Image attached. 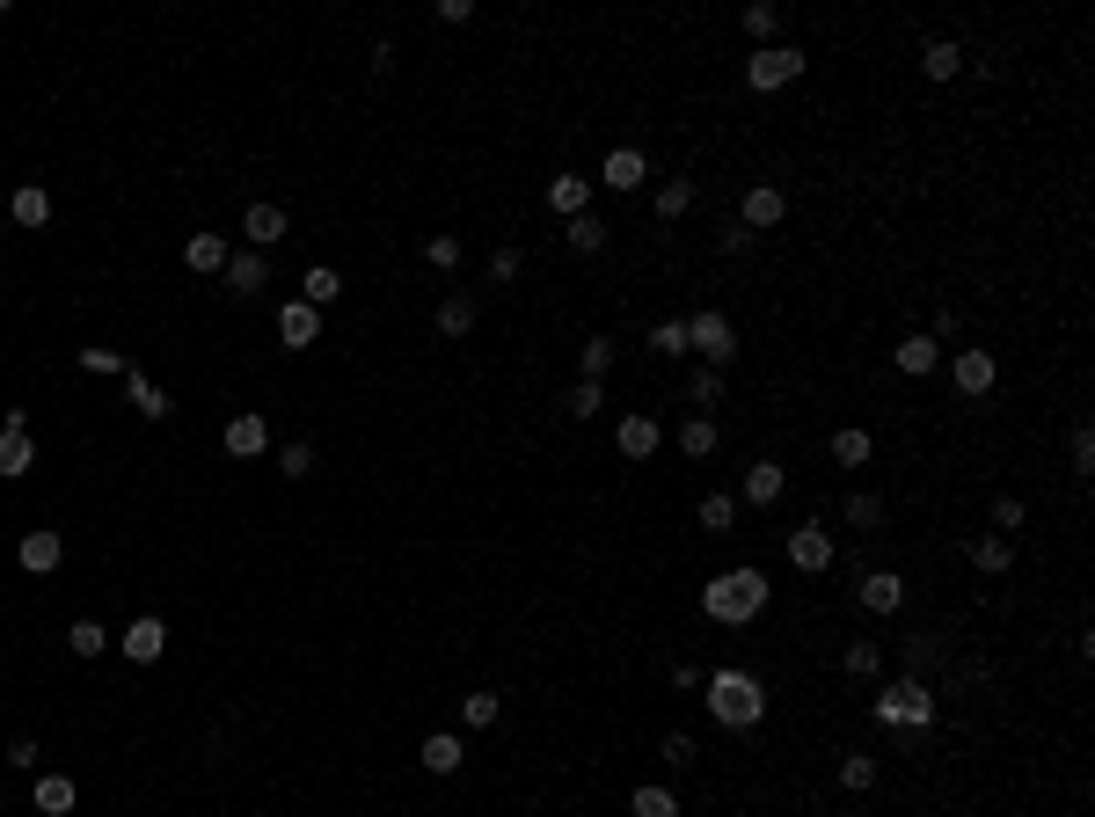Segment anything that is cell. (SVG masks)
<instances>
[{
  "mask_svg": "<svg viewBox=\"0 0 1095 817\" xmlns=\"http://www.w3.org/2000/svg\"><path fill=\"white\" fill-rule=\"evenodd\" d=\"M708 716L723 722V730H759V716H767V686H759L753 672H738V664H723V672H708Z\"/></svg>",
  "mask_w": 1095,
  "mask_h": 817,
  "instance_id": "7a4b0ae2",
  "label": "cell"
},
{
  "mask_svg": "<svg viewBox=\"0 0 1095 817\" xmlns=\"http://www.w3.org/2000/svg\"><path fill=\"white\" fill-rule=\"evenodd\" d=\"M935 664H942V643H935V635H913V643H905V679H927Z\"/></svg>",
  "mask_w": 1095,
  "mask_h": 817,
  "instance_id": "74e56055",
  "label": "cell"
},
{
  "mask_svg": "<svg viewBox=\"0 0 1095 817\" xmlns=\"http://www.w3.org/2000/svg\"><path fill=\"white\" fill-rule=\"evenodd\" d=\"M467 329H475V300H467V292L438 300V337H467Z\"/></svg>",
  "mask_w": 1095,
  "mask_h": 817,
  "instance_id": "836d02e7",
  "label": "cell"
},
{
  "mask_svg": "<svg viewBox=\"0 0 1095 817\" xmlns=\"http://www.w3.org/2000/svg\"><path fill=\"white\" fill-rule=\"evenodd\" d=\"M686 394H694V408H716V402H723V373H716V365H694Z\"/></svg>",
  "mask_w": 1095,
  "mask_h": 817,
  "instance_id": "7bdbcfd3",
  "label": "cell"
},
{
  "mask_svg": "<svg viewBox=\"0 0 1095 817\" xmlns=\"http://www.w3.org/2000/svg\"><path fill=\"white\" fill-rule=\"evenodd\" d=\"M461 767H467V745L453 737V730L424 737V773H461Z\"/></svg>",
  "mask_w": 1095,
  "mask_h": 817,
  "instance_id": "603a6c76",
  "label": "cell"
},
{
  "mask_svg": "<svg viewBox=\"0 0 1095 817\" xmlns=\"http://www.w3.org/2000/svg\"><path fill=\"white\" fill-rule=\"evenodd\" d=\"M337 292H343V278H337V270H329V264H315V270H307V278H300V300H307V307H329V300H337Z\"/></svg>",
  "mask_w": 1095,
  "mask_h": 817,
  "instance_id": "1f68e13d",
  "label": "cell"
},
{
  "mask_svg": "<svg viewBox=\"0 0 1095 817\" xmlns=\"http://www.w3.org/2000/svg\"><path fill=\"white\" fill-rule=\"evenodd\" d=\"M548 205H556L562 219L592 212V175H548Z\"/></svg>",
  "mask_w": 1095,
  "mask_h": 817,
  "instance_id": "ffe728a7",
  "label": "cell"
},
{
  "mask_svg": "<svg viewBox=\"0 0 1095 817\" xmlns=\"http://www.w3.org/2000/svg\"><path fill=\"white\" fill-rule=\"evenodd\" d=\"M738 23H745V37H753V45H767V37H775V23H781V8H775V0H753Z\"/></svg>",
  "mask_w": 1095,
  "mask_h": 817,
  "instance_id": "b9f144b4",
  "label": "cell"
},
{
  "mask_svg": "<svg viewBox=\"0 0 1095 817\" xmlns=\"http://www.w3.org/2000/svg\"><path fill=\"white\" fill-rule=\"evenodd\" d=\"M629 817H680V795L657 789V781H643V789L629 795Z\"/></svg>",
  "mask_w": 1095,
  "mask_h": 817,
  "instance_id": "f1b7e54d",
  "label": "cell"
},
{
  "mask_svg": "<svg viewBox=\"0 0 1095 817\" xmlns=\"http://www.w3.org/2000/svg\"><path fill=\"white\" fill-rule=\"evenodd\" d=\"M37 467V438L29 431H0V481H15Z\"/></svg>",
  "mask_w": 1095,
  "mask_h": 817,
  "instance_id": "7402d4cb",
  "label": "cell"
},
{
  "mask_svg": "<svg viewBox=\"0 0 1095 817\" xmlns=\"http://www.w3.org/2000/svg\"><path fill=\"white\" fill-rule=\"evenodd\" d=\"M278 467H285L292 481H300V475H315V446H307V438H292L285 453H278Z\"/></svg>",
  "mask_w": 1095,
  "mask_h": 817,
  "instance_id": "7dc6e473",
  "label": "cell"
},
{
  "mask_svg": "<svg viewBox=\"0 0 1095 817\" xmlns=\"http://www.w3.org/2000/svg\"><path fill=\"white\" fill-rule=\"evenodd\" d=\"M781 212H789V197H781L775 183H753V191L738 197V227H745V234H767V227H781Z\"/></svg>",
  "mask_w": 1095,
  "mask_h": 817,
  "instance_id": "52a82bcc",
  "label": "cell"
},
{
  "mask_svg": "<svg viewBox=\"0 0 1095 817\" xmlns=\"http://www.w3.org/2000/svg\"><path fill=\"white\" fill-rule=\"evenodd\" d=\"M497 716H504V700H497V694H467V700H461V722H467V730H489Z\"/></svg>",
  "mask_w": 1095,
  "mask_h": 817,
  "instance_id": "f6af8a7d",
  "label": "cell"
},
{
  "mask_svg": "<svg viewBox=\"0 0 1095 817\" xmlns=\"http://www.w3.org/2000/svg\"><path fill=\"white\" fill-rule=\"evenodd\" d=\"M781 489H789V467H781V460H753V467H745V481H738V497H745V504H759V511L781 504Z\"/></svg>",
  "mask_w": 1095,
  "mask_h": 817,
  "instance_id": "9c48e42d",
  "label": "cell"
},
{
  "mask_svg": "<svg viewBox=\"0 0 1095 817\" xmlns=\"http://www.w3.org/2000/svg\"><path fill=\"white\" fill-rule=\"evenodd\" d=\"M424 256H431L438 270H453V264H461V234H431V241H424Z\"/></svg>",
  "mask_w": 1095,
  "mask_h": 817,
  "instance_id": "f5cc1de1",
  "label": "cell"
},
{
  "mask_svg": "<svg viewBox=\"0 0 1095 817\" xmlns=\"http://www.w3.org/2000/svg\"><path fill=\"white\" fill-rule=\"evenodd\" d=\"M81 373H102V380H110V373H132V365H124L118 351H81Z\"/></svg>",
  "mask_w": 1095,
  "mask_h": 817,
  "instance_id": "11a10c76",
  "label": "cell"
},
{
  "mask_svg": "<svg viewBox=\"0 0 1095 817\" xmlns=\"http://www.w3.org/2000/svg\"><path fill=\"white\" fill-rule=\"evenodd\" d=\"M124 657H132V664H161V649H169V627H161V621H154V613H139V621H132V627H124Z\"/></svg>",
  "mask_w": 1095,
  "mask_h": 817,
  "instance_id": "7c38bea8",
  "label": "cell"
},
{
  "mask_svg": "<svg viewBox=\"0 0 1095 817\" xmlns=\"http://www.w3.org/2000/svg\"><path fill=\"white\" fill-rule=\"evenodd\" d=\"M1015 526H1022V497H994V533L1015 540Z\"/></svg>",
  "mask_w": 1095,
  "mask_h": 817,
  "instance_id": "db71d44e",
  "label": "cell"
},
{
  "mask_svg": "<svg viewBox=\"0 0 1095 817\" xmlns=\"http://www.w3.org/2000/svg\"><path fill=\"white\" fill-rule=\"evenodd\" d=\"M686 212H694V183H686V175H665V183H657V219H686Z\"/></svg>",
  "mask_w": 1095,
  "mask_h": 817,
  "instance_id": "f546056e",
  "label": "cell"
},
{
  "mask_svg": "<svg viewBox=\"0 0 1095 817\" xmlns=\"http://www.w3.org/2000/svg\"><path fill=\"white\" fill-rule=\"evenodd\" d=\"M935 358H942V351H935V337H927V329L899 343V373H913V380H921V373H935Z\"/></svg>",
  "mask_w": 1095,
  "mask_h": 817,
  "instance_id": "e575fe53",
  "label": "cell"
},
{
  "mask_svg": "<svg viewBox=\"0 0 1095 817\" xmlns=\"http://www.w3.org/2000/svg\"><path fill=\"white\" fill-rule=\"evenodd\" d=\"M66 649H73V657H102V649H110V635H102V621H73V627H66Z\"/></svg>",
  "mask_w": 1095,
  "mask_h": 817,
  "instance_id": "ab89813d",
  "label": "cell"
},
{
  "mask_svg": "<svg viewBox=\"0 0 1095 817\" xmlns=\"http://www.w3.org/2000/svg\"><path fill=\"white\" fill-rule=\"evenodd\" d=\"M219 446H227V453H234V460H256V453H264V446H270V424H264V416H256V408H242V416H234V424L219 431Z\"/></svg>",
  "mask_w": 1095,
  "mask_h": 817,
  "instance_id": "4fadbf2b",
  "label": "cell"
},
{
  "mask_svg": "<svg viewBox=\"0 0 1095 817\" xmlns=\"http://www.w3.org/2000/svg\"><path fill=\"white\" fill-rule=\"evenodd\" d=\"M650 351H657V358H686V321H657Z\"/></svg>",
  "mask_w": 1095,
  "mask_h": 817,
  "instance_id": "bcb514c9",
  "label": "cell"
},
{
  "mask_svg": "<svg viewBox=\"0 0 1095 817\" xmlns=\"http://www.w3.org/2000/svg\"><path fill=\"white\" fill-rule=\"evenodd\" d=\"M489 278L511 285V278H519V248H497V256H489Z\"/></svg>",
  "mask_w": 1095,
  "mask_h": 817,
  "instance_id": "9f6ffc18",
  "label": "cell"
},
{
  "mask_svg": "<svg viewBox=\"0 0 1095 817\" xmlns=\"http://www.w3.org/2000/svg\"><path fill=\"white\" fill-rule=\"evenodd\" d=\"M242 234H248V248L264 256V248H278V241L292 234V219H285V205H248V219H242Z\"/></svg>",
  "mask_w": 1095,
  "mask_h": 817,
  "instance_id": "5bb4252c",
  "label": "cell"
},
{
  "mask_svg": "<svg viewBox=\"0 0 1095 817\" xmlns=\"http://www.w3.org/2000/svg\"><path fill=\"white\" fill-rule=\"evenodd\" d=\"M562 241H570L577 256H599V248H607V219H599V212H577V219H562Z\"/></svg>",
  "mask_w": 1095,
  "mask_h": 817,
  "instance_id": "d4e9b609",
  "label": "cell"
},
{
  "mask_svg": "<svg viewBox=\"0 0 1095 817\" xmlns=\"http://www.w3.org/2000/svg\"><path fill=\"white\" fill-rule=\"evenodd\" d=\"M716 446H723V431H716L708 416H686V424H680V453H686V460H708Z\"/></svg>",
  "mask_w": 1095,
  "mask_h": 817,
  "instance_id": "4316f807",
  "label": "cell"
},
{
  "mask_svg": "<svg viewBox=\"0 0 1095 817\" xmlns=\"http://www.w3.org/2000/svg\"><path fill=\"white\" fill-rule=\"evenodd\" d=\"M1067 453H1073V475H1088V467H1095V431H1088V424H1073Z\"/></svg>",
  "mask_w": 1095,
  "mask_h": 817,
  "instance_id": "c3c4849f",
  "label": "cell"
},
{
  "mask_svg": "<svg viewBox=\"0 0 1095 817\" xmlns=\"http://www.w3.org/2000/svg\"><path fill=\"white\" fill-rule=\"evenodd\" d=\"M607 365H613V343L592 337V343H584V380H607Z\"/></svg>",
  "mask_w": 1095,
  "mask_h": 817,
  "instance_id": "681fc988",
  "label": "cell"
},
{
  "mask_svg": "<svg viewBox=\"0 0 1095 817\" xmlns=\"http://www.w3.org/2000/svg\"><path fill=\"white\" fill-rule=\"evenodd\" d=\"M716 248H723V256H753V234H745L738 219H723V227H716Z\"/></svg>",
  "mask_w": 1095,
  "mask_h": 817,
  "instance_id": "816d5d0a",
  "label": "cell"
},
{
  "mask_svg": "<svg viewBox=\"0 0 1095 817\" xmlns=\"http://www.w3.org/2000/svg\"><path fill=\"white\" fill-rule=\"evenodd\" d=\"M840 511H848V526H862V533H876V526H884V504H876L869 489H854V497H848Z\"/></svg>",
  "mask_w": 1095,
  "mask_h": 817,
  "instance_id": "ee69618b",
  "label": "cell"
},
{
  "mask_svg": "<svg viewBox=\"0 0 1095 817\" xmlns=\"http://www.w3.org/2000/svg\"><path fill=\"white\" fill-rule=\"evenodd\" d=\"M840 664H848V679H876V664H884V643H848V649H840Z\"/></svg>",
  "mask_w": 1095,
  "mask_h": 817,
  "instance_id": "60d3db41",
  "label": "cell"
},
{
  "mask_svg": "<svg viewBox=\"0 0 1095 817\" xmlns=\"http://www.w3.org/2000/svg\"><path fill=\"white\" fill-rule=\"evenodd\" d=\"M686 351H702V365H716V373H723V365L738 358V329H730V314L702 307L694 321H686Z\"/></svg>",
  "mask_w": 1095,
  "mask_h": 817,
  "instance_id": "277c9868",
  "label": "cell"
},
{
  "mask_svg": "<svg viewBox=\"0 0 1095 817\" xmlns=\"http://www.w3.org/2000/svg\"><path fill=\"white\" fill-rule=\"evenodd\" d=\"M665 767H702V752H694V737H686V730H672V737H665Z\"/></svg>",
  "mask_w": 1095,
  "mask_h": 817,
  "instance_id": "f907efd6",
  "label": "cell"
},
{
  "mask_svg": "<svg viewBox=\"0 0 1095 817\" xmlns=\"http://www.w3.org/2000/svg\"><path fill=\"white\" fill-rule=\"evenodd\" d=\"M702 613L716 627H745L767 613V577H759L753 562H738V570H723V577H708L702 584Z\"/></svg>",
  "mask_w": 1095,
  "mask_h": 817,
  "instance_id": "6da1fadb",
  "label": "cell"
},
{
  "mask_svg": "<svg viewBox=\"0 0 1095 817\" xmlns=\"http://www.w3.org/2000/svg\"><path fill=\"white\" fill-rule=\"evenodd\" d=\"M613 446H621V453H629V460H650L657 446H665V431H657V416H643V408H629V416L613 424Z\"/></svg>",
  "mask_w": 1095,
  "mask_h": 817,
  "instance_id": "8fae6325",
  "label": "cell"
},
{
  "mask_svg": "<svg viewBox=\"0 0 1095 817\" xmlns=\"http://www.w3.org/2000/svg\"><path fill=\"white\" fill-rule=\"evenodd\" d=\"M15 562H23L29 577H51V570L66 562V540H59L51 526H29V533H23V548H15Z\"/></svg>",
  "mask_w": 1095,
  "mask_h": 817,
  "instance_id": "ba28073f",
  "label": "cell"
},
{
  "mask_svg": "<svg viewBox=\"0 0 1095 817\" xmlns=\"http://www.w3.org/2000/svg\"><path fill=\"white\" fill-rule=\"evenodd\" d=\"M124 394H132V408H139L146 424H161V416H169V394L146 380V373H124Z\"/></svg>",
  "mask_w": 1095,
  "mask_h": 817,
  "instance_id": "484cf974",
  "label": "cell"
},
{
  "mask_svg": "<svg viewBox=\"0 0 1095 817\" xmlns=\"http://www.w3.org/2000/svg\"><path fill=\"white\" fill-rule=\"evenodd\" d=\"M702 533H738V497L708 489V497H702Z\"/></svg>",
  "mask_w": 1095,
  "mask_h": 817,
  "instance_id": "d590c367",
  "label": "cell"
},
{
  "mask_svg": "<svg viewBox=\"0 0 1095 817\" xmlns=\"http://www.w3.org/2000/svg\"><path fill=\"white\" fill-rule=\"evenodd\" d=\"M8 212H15V227H45V219H51V197L37 191V183H23V191L8 197Z\"/></svg>",
  "mask_w": 1095,
  "mask_h": 817,
  "instance_id": "d6a6232c",
  "label": "cell"
},
{
  "mask_svg": "<svg viewBox=\"0 0 1095 817\" xmlns=\"http://www.w3.org/2000/svg\"><path fill=\"white\" fill-rule=\"evenodd\" d=\"M264 285H270V264L256 256V248H234V256H227V292L248 300V292H264Z\"/></svg>",
  "mask_w": 1095,
  "mask_h": 817,
  "instance_id": "ac0fdd59",
  "label": "cell"
},
{
  "mask_svg": "<svg viewBox=\"0 0 1095 817\" xmlns=\"http://www.w3.org/2000/svg\"><path fill=\"white\" fill-rule=\"evenodd\" d=\"M643 175H650V161H643L635 146H613L607 169H599V183H607V191H643Z\"/></svg>",
  "mask_w": 1095,
  "mask_h": 817,
  "instance_id": "e0dca14e",
  "label": "cell"
},
{
  "mask_svg": "<svg viewBox=\"0 0 1095 817\" xmlns=\"http://www.w3.org/2000/svg\"><path fill=\"white\" fill-rule=\"evenodd\" d=\"M796 73H803V51H796V45H759L753 59H745V88H759V96H767V88H789Z\"/></svg>",
  "mask_w": 1095,
  "mask_h": 817,
  "instance_id": "5b68a950",
  "label": "cell"
},
{
  "mask_svg": "<svg viewBox=\"0 0 1095 817\" xmlns=\"http://www.w3.org/2000/svg\"><path fill=\"white\" fill-rule=\"evenodd\" d=\"M854 599H862V613H876V621H884V613H899V606H905V577H899V570H869Z\"/></svg>",
  "mask_w": 1095,
  "mask_h": 817,
  "instance_id": "30bf717a",
  "label": "cell"
},
{
  "mask_svg": "<svg viewBox=\"0 0 1095 817\" xmlns=\"http://www.w3.org/2000/svg\"><path fill=\"white\" fill-rule=\"evenodd\" d=\"M227 256H234V241H227V234H191V241H183V264H191V270H227Z\"/></svg>",
  "mask_w": 1095,
  "mask_h": 817,
  "instance_id": "cb8c5ba5",
  "label": "cell"
},
{
  "mask_svg": "<svg viewBox=\"0 0 1095 817\" xmlns=\"http://www.w3.org/2000/svg\"><path fill=\"white\" fill-rule=\"evenodd\" d=\"M73 803H81V789H73L66 773H45V781H37V810L45 817H66Z\"/></svg>",
  "mask_w": 1095,
  "mask_h": 817,
  "instance_id": "83f0119b",
  "label": "cell"
},
{
  "mask_svg": "<svg viewBox=\"0 0 1095 817\" xmlns=\"http://www.w3.org/2000/svg\"><path fill=\"white\" fill-rule=\"evenodd\" d=\"M949 380H957V394H994V351H957Z\"/></svg>",
  "mask_w": 1095,
  "mask_h": 817,
  "instance_id": "2e32d148",
  "label": "cell"
},
{
  "mask_svg": "<svg viewBox=\"0 0 1095 817\" xmlns=\"http://www.w3.org/2000/svg\"><path fill=\"white\" fill-rule=\"evenodd\" d=\"M599 408H607V387H599V380H577L570 394H562V416H577V424H592Z\"/></svg>",
  "mask_w": 1095,
  "mask_h": 817,
  "instance_id": "4dcf8cb0",
  "label": "cell"
},
{
  "mask_svg": "<svg viewBox=\"0 0 1095 817\" xmlns=\"http://www.w3.org/2000/svg\"><path fill=\"white\" fill-rule=\"evenodd\" d=\"M789 562H796L803 577H826V570H832V533L818 526V519L796 526V533H789Z\"/></svg>",
  "mask_w": 1095,
  "mask_h": 817,
  "instance_id": "8992f818",
  "label": "cell"
},
{
  "mask_svg": "<svg viewBox=\"0 0 1095 817\" xmlns=\"http://www.w3.org/2000/svg\"><path fill=\"white\" fill-rule=\"evenodd\" d=\"M921 73H927V81H957V73H964V45L927 37V45H921Z\"/></svg>",
  "mask_w": 1095,
  "mask_h": 817,
  "instance_id": "44dd1931",
  "label": "cell"
},
{
  "mask_svg": "<svg viewBox=\"0 0 1095 817\" xmlns=\"http://www.w3.org/2000/svg\"><path fill=\"white\" fill-rule=\"evenodd\" d=\"M840 789H876V752H840Z\"/></svg>",
  "mask_w": 1095,
  "mask_h": 817,
  "instance_id": "8d00e7d4",
  "label": "cell"
},
{
  "mask_svg": "<svg viewBox=\"0 0 1095 817\" xmlns=\"http://www.w3.org/2000/svg\"><path fill=\"white\" fill-rule=\"evenodd\" d=\"M869 453H876L869 431H832V460H840V467H862Z\"/></svg>",
  "mask_w": 1095,
  "mask_h": 817,
  "instance_id": "f35d334b",
  "label": "cell"
},
{
  "mask_svg": "<svg viewBox=\"0 0 1095 817\" xmlns=\"http://www.w3.org/2000/svg\"><path fill=\"white\" fill-rule=\"evenodd\" d=\"M972 570L1008 577V570H1015V540H1008V533H978V540H972Z\"/></svg>",
  "mask_w": 1095,
  "mask_h": 817,
  "instance_id": "d6986e66",
  "label": "cell"
},
{
  "mask_svg": "<svg viewBox=\"0 0 1095 817\" xmlns=\"http://www.w3.org/2000/svg\"><path fill=\"white\" fill-rule=\"evenodd\" d=\"M8 767H23V773L37 767V737H15V745H8Z\"/></svg>",
  "mask_w": 1095,
  "mask_h": 817,
  "instance_id": "6f0895ef",
  "label": "cell"
},
{
  "mask_svg": "<svg viewBox=\"0 0 1095 817\" xmlns=\"http://www.w3.org/2000/svg\"><path fill=\"white\" fill-rule=\"evenodd\" d=\"M876 722H891V730H927V722H935V686H927V679H891V686L876 694Z\"/></svg>",
  "mask_w": 1095,
  "mask_h": 817,
  "instance_id": "3957f363",
  "label": "cell"
},
{
  "mask_svg": "<svg viewBox=\"0 0 1095 817\" xmlns=\"http://www.w3.org/2000/svg\"><path fill=\"white\" fill-rule=\"evenodd\" d=\"M315 337H321V314L307 307V300H285V307H278V343H285V351H307Z\"/></svg>",
  "mask_w": 1095,
  "mask_h": 817,
  "instance_id": "9a60e30c",
  "label": "cell"
}]
</instances>
